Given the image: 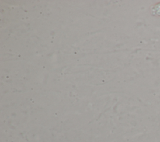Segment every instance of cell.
Masks as SVG:
<instances>
[{
    "mask_svg": "<svg viewBox=\"0 0 160 142\" xmlns=\"http://www.w3.org/2000/svg\"><path fill=\"white\" fill-rule=\"evenodd\" d=\"M151 12L155 16H160V3H156L151 7Z\"/></svg>",
    "mask_w": 160,
    "mask_h": 142,
    "instance_id": "6da1fadb",
    "label": "cell"
}]
</instances>
